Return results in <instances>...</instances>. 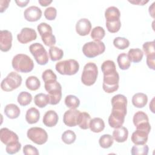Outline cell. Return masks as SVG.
Here are the masks:
<instances>
[{"label": "cell", "instance_id": "obj_46", "mask_svg": "<svg viewBox=\"0 0 155 155\" xmlns=\"http://www.w3.org/2000/svg\"><path fill=\"white\" fill-rule=\"evenodd\" d=\"M23 153L25 155H38V149L31 145H25L23 148Z\"/></svg>", "mask_w": 155, "mask_h": 155}, {"label": "cell", "instance_id": "obj_15", "mask_svg": "<svg viewBox=\"0 0 155 155\" xmlns=\"http://www.w3.org/2000/svg\"><path fill=\"white\" fill-rule=\"evenodd\" d=\"M81 111L76 109L66 111L63 116V122L68 127H75L78 125V119Z\"/></svg>", "mask_w": 155, "mask_h": 155}, {"label": "cell", "instance_id": "obj_1", "mask_svg": "<svg viewBox=\"0 0 155 155\" xmlns=\"http://www.w3.org/2000/svg\"><path fill=\"white\" fill-rule=\"evenodd\" d=\"M104 74L102 88L107 93H112L119 88V75L116 71V65L111 60L105 61L101 65Z\"/></svg>", "mask_w": 155, "mask_h": 155}, {"label": "cell", "instance_id": "obj_42", "mask_svg": "<svg viewBox=\"0 0 155 155\" xmlns=\"http://www.w3.org/2000/svg\"><path fill=\"white\" fill-rule=\"evenodd\" d=\"M143 50L147 56H155L154 41H148L143 44Z\"/></svg>", "mask_w": 155, "mask_h": 155}, {"label": "cell", "instance_id": "obj_48", "mask_svg": "<svg viewBox=\"0 0 155 155\" xmlns=\"http://www.w3.org/2000/svg\"><path fill=\"white\" fill-rule=\"evenodd\" d=\"M10 2V0H1L0 1V12L3 13L8 7V4Z\"/></svg>", "mask_w": 155, "mask_h": 155}, {"label": "cell", "instance_id": "obj_53", "mask_svg": "<svg viewBox=\"0 0 155 155\" xmlns=\"http://www.w3.org/2000/svg\"><path fill=\"white\" fill-rule=\"evenodd\" d=\"M154 98L151 100V103L150 104V109L151 110V111L153 113H154Z\"/></svg>", "mask_w": 155, "mask_h": 155}, {"label": "cell", "instance_id": "obj_23", "mask_svg": "<svg viewBox=\"0 0 155 155\" xmlns=\"http://www.w3.org/2000/svg\"><path fill=\"white\" fill-rule=\"evenodd\" d=\"M132 104L136 108L144 107L148 102V97L147 94L143 93H137L133 95L132 97Z\"/></svg>", "mask_w": 155, "mask_h": 155}, {"label": "cell", "instance_id": "obj_39", "mask_svg": "<svg viewBox=\"0 0 155 155\" xmlns=\"http://www.w3.org/2000/svg\"><path fill=\"white\" fill-rule=\"evenodd\" d=\"M61 139L65 143L70 145L74 142L76 139V136L74 131L70 130H68L62 133Z\"/></svg>", "mask_w": 155, "mask_h": 155}, {"label": "cell", "instance_id": "obj_47", "mask_svg": "<svg viewBox=\"0 0 155 155\" xmlns=\"http://www.w3.org/2000/svg\"><path fill=\"white\" fill-rule=\"evenodd\" d=\"M147 64L150 69L154 70H155V56H147Z\"/></svg>", "mask_w": 155, "mask_h": 155}, {"label": "cell", "instance_id": "obj_22", "mask_svg": "<svg viewBox=\"0 0 155 155\" xmlns=\"http://www.w3.org/2000/svg\"><path fill=\"white\" fill-rule=\"evenodd\" d=\"M113 137L117 142L122 143L125 142L128 136V131L125 127H120L114 128L113 132Z\"/></svg>", "mask_w": 155, "mask_h": 155}, {"label": "cell", "instance_id": "obj_11", "mask_svg": "<svg viewBox=\"0 0 155 155\" xmlns=\"http://www.w3.org/2000/svg\"><path fill=\"white\" fill-rule=\"evenodd\" d=\"M133 122L136 130L146 131L148 134L151 131V125L147 114L141 111L136 112L133 118Z\"/></svg>", "mask_w": 155, "mask_h": 155}, {"label": "cell", "instance_id": "obj_43", "mask_svg": "<svg viewBox=\"0 0 155 155\" xmlns=\"http://www.w3.org/2000/svg\"><path fill=\"white\" fill-rule=\"evenodd\" d=\"M42 78L44 82H48L53 81H57L56 75L51 69H47L45 70L42 73Z\"/></svg>", "mask_w": 155, "mask_h": 155}, {"label": "cell", "instance_id": "obj_36", "mask_svg": "<svg viewBox=\"0 0 155 155\" xmlns=\"http://www.w3.org/2000/svg\"><path fill=\"white\" fill-rule=\"evenodd\" d=\"M114 142V139L110 134H104L99 139V143L102 148H108L112 146Z\"/></svg>", "mask_w": 155, "mask_h": 155}, {"label": "cell", "instance_id": "obj_3", "mask_svg": "<svg viewBox=\"0 0 155 155\" xmlns=\"http://www.w3.org/2000/svg\"><path fill=\"white\" fill-rule=\"evenodd\" d=\"M44 87L48 92L49 104L56 105L62 98V87L57 81L45 82Z\"/></svg>", "mask_w": 155, "mask_h": 155}, {"label": "cell", "instance_id": "obj_7", "mask_svg": "<svg viewBox=\"0 0 155 155\" xmlns=\"http://www.w3.org/2000/svg\"><path fill=\"white\" fill-rule=\"evenodd\" d=\"M21 76L16 72H10L1 84V88L5 91H12L18 88L22 83Z\"/></svg>", "mask_w": 155, "mask_h": 155}, {"label": "cell", "instance_id": "obj_5", "mask_svg": "<svg viewBox=\"0 0 155 155\" xmlns=\"http://www.w3.org/2000/svg\"><path fill=\"white\" fill-rule=\"evenodd\" d=\"M56 70L62 75H74L79 69V64L75 59H68L58 62L55 65Z\"/></svg>", "mask_w": 155, "mask_h": 155}, {"label": "cell", "instance_id": "obj_20", "mask_svg": "<svg viewBox=\"0 0 155 155\" xmlns=\"http://www.w3.org/2000/svg\"><path fill=\"white\" fill-rule=\"evenodd\" d=\"M58 119V115L54 111L48 110L44 115L42 122L46 127H53L57 124Z\"/></svg>", "mask_w": 155, "mask_h": 155}, {"label": "cell", "instance_id": "obj_31", "mask_svg": "<svg viewBox=\"0 0 155 155\" xmlns=\"http://www.w3.org/2000/svg\"><path fill=\"white\" fill-rule=\"evenodd\" d=\"M26 87L31 91H36L38 90L41 86L39 79L34 76H31L27 78L25 81Z\"/></svg>", "mask_w": 155, "mask_h": 155}, {"label": "cell", "instance_id": "obj_25", "mask_svg": "<svg viewBox=\"0 0 155 155\" xmlns=\"http://www.w3.org/2000/svg\"><path fill=\"white\" fill-rule=\"evenodd\" d=\"M40 118V113L39 110L35 108L31 107L27 110L25 114V120L29 124H36L38 122Z\"/></svg>", "mask_w": 155, "mask_h": 155}, {"label": "cell", "instance_id": "obj_38", "mask_svg": "<svg viewBox=\"0 0 155 155\" xmlns=\"http://www.w3.org/2000/svg\"><path fill=\"white\" fill-rule=\"evenodd\" d=\"M149 148L146 144L135 145L131 148V153L132 155H147Z\"/></svg>", "mask_w": 155, "mask_h": 155}, {"label": "cell", "instance_id": "obj_19", "mask_svg": "<svg viewBox=\"0 0 155 155\" xmlns=\"http://www.w3.org/2000/svg\"><path fill=\"white\" fill-rule=\"evenodd\" d=\"M111 102L112 108L122 110L125 112L127 111V99L124 95L118 94L114 96L111 99Z\"/></svg>", "mask_w": 155, "mask_h": 155}, {"label": "cell", "instance_id": "obj_45", "mask_svg": "<svg viewBox=\"0 0 155 155\" xmlns=\"http://www.w3.org/2000/svg\"><path fill=\"white\" fill-rule=\"evenodd\" d=\"M57 15V10L53 7H49L47 8L44 11L45 18L49 21L55 19Z\"/></svg>", "mask_w": 155, "mask_h": 155}, {"label": "cell", "instance_id": "obj_27", "mask_svg": "<svg viewBox=\"0 0 155 155\" xmlns=\"http://www.w3.org/2000/svg\"><path fill=\"white\" fill-rule=\"evenodd\" d=\"M120 12L116 7L111 6L105 10V18L106 21L120 19Z\"/></svg>", "mask_w": 155, "mask_h": 155}, {"label": "cell", "instance_id": "obj_28", "mask_svg": "<svg viewBox=\"0 0 155 155\" xmlns=\"http://www.w3.org/2000/svg\"><path fill=\"white\" fill-rule=\"evenodd\" d=\"M91 120L90 115L87 112H81L78 119V125L82 130H87L89 128Z\"/></svg>", "mask_w": 155, "mask_h": 155}, {"label": "cell", "instance_id": "obj_37", "mask_svg": "<svg viewBox=\"0 0 155 155\" xmlns=\"http://www.w3.org/2000/svg\"><path fill=\"white\" fill-rule=\"evenodd\" d=\"M105 35L104 29L100 26L95 27L92 29L91 32V38L94 41H101Z\"/></svg>", "mask_w": 155, "mask_h": 155}, {"label": "cell", "instance_id": "obj_49", "mask_svg": "<svg viewBox=\"0 0 155 155\" xmlns=\"http://www.w3.org/2000/svg\"><path fill=\"white\" fill-rule=\"evenodd\" d=\"M149 1H144V0H133V1H128L129 2L135 4V5H144L145 4L148 2Z\"/></svg>", "mask_w": 155, "mask_h": 155}, {"label": "cell", "instance_id": "obj_21", "mask_svg": "<svg viewBox=\"0 0 155 155\" xmlns=\"http://www.w3.org/2000/svg\"><path fill=\"white\" fill-rule=\"evenodd\" d=\"M148 133L146 131L136 130L131 135V141L135 145H143L146 144L148 141Z\"/></svg>", "mask_w": 155, "mask_h": 155}, {"label": "cell", "instance_id": "obj_35", "mask_svg": "<svg viewBox=\"0 0 155 155\" xmlns=\"http://www.w3.org/2000/svg\"><path fill=\"white\" fill-rule=\"evenodd\" d=\"M18 102L21 106H26L30 104L32 101L31 94L27 91H22L18 96Z\"/></svg>", "mask_w": 155, "mask_h": 155}, {"label": "cell", "instance_id": "obj_29", "mask_svg": "<svg viewBox=\"0 0 155 155\" xmlns=\"http://www.w3.org/2000/svg\"><path fill=\"white\" fill-rule=\"evenodd\" d=\"M127 55L131 62L137 63L142 61L143 56V53L138 48H131L128 51Z\"/></svg>", "mask_w": 155, "mask_h": 155}, {"label": "cell", "instance_id": "obj_26", "mask_svg": "<svg viewBox=\"0 0 155 155\" xmlns=\"http://www.w3.org/2000/svg\"><path fill=\"white\" fill-rule=\"evenodd\" d=\"M90 130L94 133H100L105 128V123L100 117H94L91 119L89 124Z\"/></svg>", "mask_w": 155, "mask_h": 155}, {"label": "cell", "instance_id": "obj_44", "mask_svg": "<svg viewBox=\"0 0 155 155\" xmlns=\"http://www.w3.org/2000/svg\"><path fill=\"white\" fill-rule=\"evenodd\" d=\"M21 148V143L18 141L15 143L7 145L5 148V151L8 154H13L18 153Z\"/></svg>", "mask_w": 155, "mask_h": 155}, {"label": "cell", "instance_id": "obj_14", "mask_svg": "<svg viewBox=\"0 0 155 155\" xmlns=\"http://www.w3.org/2000/svg\"><path fill=\"white\" fill-rule=\"evenodd\" d=\"M12 34L7 30H1L0 32V49L2 51L6 52L10 50L12 45Z\"/></svg>", "mask_w": 155, "mask_h": 155}, {"label": "cell", "instance_id": "obj_2", "mask_svg": "<svg viewBox=\"0 0 155 155\" xmlns=\"http://www.w3.org/2000/svg\"><path fill=\"white\" fill-rule=\"evenodd\" d=\"M12 65L14 70L21 73H29L34 68L33 60L27 54H18L15 55L12 61Z\"/></svg>", "mask_w": 155, "mask_h": 155}, {"label": "cell", "instance_id": "obj_51", "mask_svg": "<svg viewBox=\"0 0 155 155\" xmlns=\"http://www.w3.org/2000/svg\"><path fill=\"white\" fill-rule=\"evenodd\" d=\"M38 2L39 3V4L41 6L46 7V6L48 5L49 4H50L52 2V1L51 0H50V1H48V0H39Z\"/></svg>", "mask_w": 155, "mask_h": 155}, {"label": "cell", "instance_id": "obj_16", "mask_svg": "<svg viewBox=\"0 0 155 155\" xmlns=\"http://www.w3.org/2000/svg\"><path fill=\"white\" fill-rule=\"evenodd\" d=\"M1 141L5 145L18 142V136L7 128H2L0 130Z\"/></svg>", "mask_w": 155, "mask_h": 155}, {"label": "cell", "instance_id": "obj_30", "mask_svg": "<svg viewBox=\"0 0 155 155\" xmlns=\"http://www.w3.org/2000/svg\"><path fill=\"white\" fill-rule=\"evenodd\" d=\"M117 62L119 68L123 70L128 69L131 65V61L128 55L125 53H122L118 55Z\"/></svg>", "mask_w": 155, "mask_h": 155}, {"label": "cell", "instance_id": "obj_12", "mask_svg": "<svg viewBox=\"0 0 155 155\" xmlns=\"http://www.w3.org/2000/svg\"><path fill=\"white\" fill-rule=\"evenodd\" d=\"M126 114L127 112L112 108L111 113L108 117V124L110 126L114 128L122 126Z\"/></svg>", "mask_w": 155, "mask_h": 155}, {"label": "cell", "instance_id": "obj_4", "mask_svg": "<svg viewBox=\"0 0 155 155\" xmlns=\"http://www.w3.org/2000/svg\"><path fill=\"white\" fill-rule=\"evenodd\" d=\"M98 76V69L97 65L93 62H88L84 67L81 75L82 82L87 86L93 85Z\"/></svg>", "mask_w": 155, "mask_h": 155}, {"label": "cell", "instance_id": "obj_40", "mask_svg": "<svg viewBox=\"0 0 155 155\" xmlns=\"http://www.w3.org/2000/svg\"><path fill=\"white\" fill-rule=\"evenodd\" d=\"M121 22L120 19L106 21V27L107 30L111 33H117L120 28Z\"/></svg>", "mask_w": 155, "mask_h": 155}, {"label": "cell", "instance_id": "obj_50", "mask_svg": "<svg viewBox=\"0 0 155 155\" xmlns=\"http://www.w3.org/2000/svg\"><path fill=\"white\" fill-rule=\"evenodd\" d=\"M29 2H30L29 0H27V1H15V2L18 5V6H19L20 7H25L28 4V3H29Z\"/></svg>", "mask_w": 155, "mask_h": 155}, {"label": "cell", "instance_id": "obj_34", "mask_svg": "<svg viewBox=\"0 0 155 155\" xmlns=\"http://www.w3.org/2000/svg\"><path fill=\"white\" fill-rule=\"evenodd\" d=\"M65 104L70 109H76L80 105V101L78 97L74 95H67L65 98Z\"/></svg>", "mask_w": 155, "mask_h": 155}, {"label": "cell", "instance_id": "obj_52", "mask_svg": "<svg viewBox=\"0 0 155 155\" xmlns=\"http://www.w3.org/2000/svg\"><path fill=\"white\" fill-rule=\"evenodd\" d=\"M154 4H155V2H153L151 4V5L149 7V13L151 16V17L153 18H154Z\"/></svg>", "mask_w": 155, "mask_h": 155}, {"label": "cell", "instance_id": "obj_18", "mask_svg": "<svg viewBox=\"0 0 155 155\" xmlns=\"http://www.w3.org/2000/svg\"><path fill=\"white\" fill-rule=\"evenodd\" d=\"M91 29V22L87 18L79 19L76 24V33L82 36L88 35Z\"/></svg>", "mask_w": 155, "mask_h": 155}, {"label": "cell", "instance_id": "obj_32", "mask_svg": "<svg viewBox=\"0 0 155 155\" xmlns=\"http://www.w3.org/2000/svg\"><path fill=\"white\" fill-rule=\"evenodd\" d=\"M34 102L39 108H44L49 104V97L48 94L44 93H38L34 97Z\"/></svg>", "mask_w": 155, "mask_h": 155}, {"label": "cell", "instance_id": "obj_33", "mask_svg": "<svg viewBox=\"0 0 155 155\" xmlns=\"http://www.w3.org/2000/svg\"><path fill=\"white\" fill-rule=\"evenodd\" d=\"M50 58L52 61H56L62 58L64 56V51L62 49L55 47L51 46L48 50Z\"/></svg>", "mask_w": 155, "mask_h": 155}, {"label": "cell", "instance_id": "obj_9", "mask_svg": "<svg viewBox=\"0 0 155 155\" xmlns=\"http://www.w3.org/2000/svg\"><path fill=\"white\" fill-rule=\"evenodd\" d=\"M37 29L45 45L51 47L56 44V38L53 35L52 28L50 25L45 22H41L38 25Z\"/></svg>", "mask_w": 155, "mask_h": 155}, {"label": "cell", "instance_id": "obj_10", "mask_svg": "<svg viewBox=\"0 0 155 155\" xmlns=\"http://www.w3.org/2000/svg\"><path fill=\"white\" fill-rule=\"evenodd\" d=\"M27 137L37 145L44 144L48 139L46 131L41 127H31L28 130Z\"/></svg>", "mask_w": 155, "mask_h": 155}, {"label": "cell", "instance_id": "obj_41", "mask_svg": "<svg viewBox=\"0 0 155 155\" xmlns=\"http://www.w3.org/2000/svg\"><path fill=\"white\" fill-rule=\"evenodd\" d=\"M113 45L119 50H124L130 45V41L125 38L116 37L113 40Z\"/></svg>", "mask_w": 155, "mask_h": 155}, {"label": "cell", "instance_id": "obj_6", "mask_svg": "<svg viewBox=\"0 0 155 155\" xmlns=\"http://www.w3.org/2000/svg\"><path fill=\"white\" fill-rule=\"evenodd\" d=\"M105 50V45L101 41H90L82 47L84 54L88 58H95L102 54Z\"/></svg>", "mask_w": 155, "mask_h": 155}, {"label": "cell", "instance_id": "obj_24", "mask_svg": "<svg viewBox=\"0 0 155 155\" xmlns=\"http://www.w3.org/2000/svg\"><path fill=\"white\" fill-rule=\"evenodd\" d=\"M4 113L7 117L13 119L19 117L21 111L16 104H9L5 107Z\"/></svg>", "mask_w": 155, "mask_h": 155}, {"label": "cell", "instance_id": "obj_17", "mask_svg": "<svg viewBox=\"0 0 155 155\" xmlns=\"http://www.w3.org/2000/svg\"><path fill=\"white\" fill-rule=\"evenodd\" d=\"M24 16L27 21L35 22L41 18L42 10L38 7L32 5L25 10Z\"/></svg>", "mask_w": 155, "mask_h": 155}, {"label": "cell", "instance_id": "obj_13", "mask_svg": "<svg viewBox=\"0 0 155 155\" xmlns=\"http://www.w3.org/2000/svg\"><path fill=\"white\" fill-rule=\"evenodd\" d=\"M37 38L36 31L28 27L22 28L21 32L17 35L18 41L21 44H27L35 40Z\"/></svg>", "mask_w": 155, "mask_h": 155}, {"label": "cell", "instance_id": "obj_8", "mask_svg": "<svg viewBox=\"0 0 155 155\" xmlns=\"http://www.w3.org/2000/svg\"><path fill=\"white\" fill-rule=\"evenodd\" d=\"M29 50L36 62L41 65H46L48 62V55L44 46L40 43H34L30 45Z\"/></svg>", "mask_w": 155, "mask_h": 155}]
</instances>
